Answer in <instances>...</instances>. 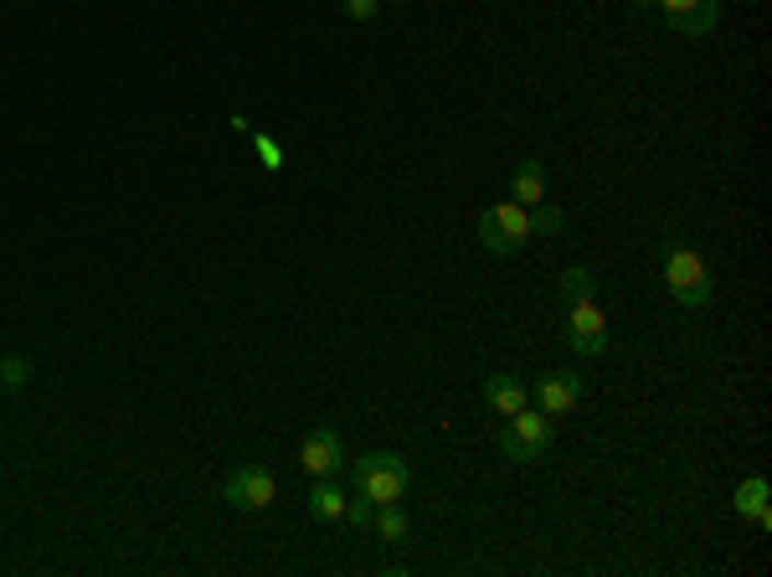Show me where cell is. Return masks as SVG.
<instances>
[{"mask_svg": "<svg viewBox=\"0 0 772 577\" xmlns=\"http://www.w3.org/2000/svg\"><path fill=\"white\" fill-rule=\"evenodd\" d=\"M665 288H670L674 305H685V309H705L711 305V294H716L711 263L680 238L665 242Z\"/></svg>", "mask_w": 772, "mask_h": 577, "instance_id": "cell-1", "label": "cell"}, {"mask_svg": "<svg viewBox=\"0 0 772 577\" xmlns=\"http://www.w3.org/2000/svg\"><path fill=\"white\" fill-rule=\"evenodd\" d=\"M355 495H366L371 506H391V500H402L407 485H412V464H407L397 449H376V454H361L355 459Z\"/></svg>", "mask_w": 772, "mask_h": 577, "instance_id": "cell-2", "label": "cell"}, {"mask_svg": "<svg viewBox=\"0 0 772 577\" xmlns=\"http://www.w3.org/2000/svg\"><path fill=\"white\" fill-rule=\"evenodd\" d=\"M531 233H536V222H531V206H521V202L485 206V217H479V242L500 258L521 253L525 242H531Z\"/></svg>", "mask_w": 772, "mask_h": 577, "instance_id": "cell-3", "label": "cell"}, {"mask_svg": "<svg viewBox=\"0 0 772 577\" xmlns=\"http://www.w3.org/2000/svg\"><path fill=\"white\" fill-rule=\"evenodd\" d=\"M552 439H556V418L521 408L515 418H504V428H500V439H495V443H500L504 459H515V464H536V459L552 449Z\"/></svg>", "mask_w": 772, "mask_h": 577, "instance_id": "cell-4", "label": "cell"}, {"mask_svg": "<svg viewBox=\"0 0 772 577\" xmlns=\"http://www.w3.org/2000/svg\"><path fill=\"white\" fill-rule=\"evenodd\" d=\"M567 346L577 351V357H603L608 351V315L592 294L567 305Z\"/></svg>", "mask_w": 772, "mask_h": 577, "instance_id": "cell-5", "label": "cell"}, {"mask_svg": "<svg viewBox=\"0 0 772 577\" xmlns=\"http://www.w3.org/2000/svg\"><path fill=\"white\" fill-rule=\"evenodd\" d=\"M273 495H279V479H273V469H263V464H242V469H232L227 485H222V500L232 510H269Z\"/></svg>", "mask_w": 772, "mask_h": 577, "instance_id": "cell-6", "label": "cell"}, {"mask_svg": "<svg viewBox=\"0 0 772 577\" xmlns=\"http://www.w3.org/2000/svg\"><path fill=\"white\" fill-rule=\"evenodd\" d=\"M299 464L309 475H340V464H345V439H340L336 428H309L299 443Z\"/></svg>", "mask_w": 772, "mask_h": 577, "instance_id": "cell-7", "label": "cell"}, {"mask_svg": "<svg viewBox=\"0 0 772 577\" xmlns=\"http://www.w3.org/2000/svg\"><path fill=\"white\" fill-rule=\"evenodd\" d=\"M655 5L680 36H705L722 21V0H655Z\"/></svg>", "mask_w": 772, "mask_h": 577, "instance_id": "cell-8", "label": "cell"}, {"mask_svg": "<svg viewBox=\"0 0 772 577\" xmlns=\"http://www.w3.org/2000/svg\"><path fill=\"white\" fill-rule=\"evenodd\" d=\"M582 403V376L577 372H546L536 382V408L546 412V418H561V412H571Z\"/></svg>", "mask_w": 772, "mask_h": 577, "instance_id": "cell-9", "label": "cell"}, {"mask_svg": "<svg viewBox=\"0 0 772 577\" xmlns=\"http://www.w3.org/2000/svg\"><path fill=\"white\" fill-rule=\"evenodd\" d=\"M485 408L495 412V418H515L521 408H531V387L510 372H489L485 376Z\"/></svg>", "mask_w": 772, "mask_h": 577, "instance_id": "cell-10", "label": "cell"}, {"mask_svg": "<svg viewBox=\"0 0 772 577\" xmlns=\"http://www.w3.org/2000/svg\"><path fill=\"white\" fill-rule=\"evenodd\" d=\"M345 500H351V495H345V490L336 485V475H319V479H315V490H309V500H304V506H309V516H315V521L336 527L340 516H345Z\"/></svg>", "mask_w": 772, "mask_h": 577, "instance_id": "cell-11", "label": "cell"}, {"mask_svg": "<svg viewBox=\"0 0 772 577\" xmlns=\"http://www.w3.org/2000/svg\"><path fill=\"white\" fill-rule=\"evenodd\" d=\"M510 202H521V206H541L546 202V166L541 160H521L515 166V176H510Z\"/></svg>", "mask_w": 772, "mask_h": 577, "instance_id": "cell-12", "label": "cell"}, {"mask_svg": "<svg viewBox=\"0 0 772 577\" xmlns=\"http://www.w3.org/2000/svg\"><path fill=\"white\" fill-rule=\"evenodd\" d=\"M371 531H376V542L402 546V542H407V531H412V521H407L402 500H391V506H376V516H371Z\"/></svg>", "mask_w": 772, "mask_h": 577, "instance_id": "cell-13", "label": "cell"}, {"mask_svg": "<svg viewBox=\"0 0 772 577\" xmlns=\"http://www.w3.org/2000/svg\"><path fill=\"white\" fill-rule=\"evenodd\" d=\"M731 510H737V516H757V510H768V475L741 479L737 495H731Z\"/></svg>", "mask_w": 772, "mask_h": 577, "instance_id": "cell-14", "label": "cell"}, {"mask_svg": "<svg viewBox=\"0 0 772 577\" xmlns=\"http://www.w3.org/2000/svg\"><path fill=\"white\" fill-rule=\"evenodd\" d=\"M592 294V269H582V263H571L567 273H561V299H588Z\"/></svg>", "mask_w": 772, "mask_h": 577, "instance_id": "cell-15", "label": "cell"}, {"mask_svg": "<svg viewBox=\"0 0 772 577\" xmlns=\"http://www.w3.org/2000/svg\"><path fill=\"white\" fill-rule=\"evenodd\" d=\"M0 382L21 392L26 382H32V361H26V357H0Z\"/></svg>", "mask_w": 772, "mask_h": 577, "instance_id": "cell-16", "label": "cell"}, {"mask_svg": "<svg viewBox=\"0 0 772 577\" xmlns=\"http://www.w3.org/2000/svg\"><path fill=\"white\" fill-rule=\"evenodd\" d=\"M371 516H376V506H371L366 495H351V500H345V516H340V521H345V527H355V531H371Z\"/></svg>", "mask_w": 772, "mask_h": 577, "instance_id": "cell-17", "label": "cell"}, {"mask_svg": "<svg viewBox=\"0 0 772 577\" xmlns=\"http://www.w3.org/2000/svg\"><path fill=\"white\" fill-rule=\"evenodd\" d=\"M248 139H252V150H258V160H263V170H279V166H284V145H279V139L252 135V129H248Z\"/></svg>", "mask_w": 772, "mask_h": 577, "instance_id": "cell-18", "label": "cell"}, {"mask_svg": "<svg viewBox=\"0 0 772 577\" xmlns=\"http://www.w3.org/2000/svg\"><path fill=\"white\" fill-rule=\"evenodd\" d=\"M376 11H382V0H345V16L351 21H371Z\"/></svg>", "mask_w": 772, "mask_h": 577, "instance_id": "cell-19", "label": "cell"}, {"mask_svg": "<svg viewBox=\"0 0 772 577\" xmlns=\"http://www.w3.org/2000/svg\"><path fill=\"white\" fill-rule=\"evenodd\" d=\"M541 227V233H561V212H546V206H536V217H531Z\"/></svg>", "mask_w": 772, "mask_h": 577, "instance_id": "cell-20", "label": "cell"}, {"mask_svg": "<svg viewBox=\"0 0 772 577\" xmlns=\"http://www.w3.org/2000/svg\"><path fill=\"white\" fill-rule=\"evenodd\" d=\"M628 5H638V11H649V5H655V0H628Z\"/></svg>", "mask_w": 772, "mask_h": 577, "instance_id": "cell-21", "label": "cell"}, {"mask_svg": "<svg viewBox=\"0 0 772 577\" xmlns=\"http://www.w3.org/2000/svg\"><path fill=\"white\" fill-rule=\"evenodd\" d=\"M391 5H407V0H391Z\"/></svg>", "mask_w": 772, "mask_h": 577, "instance_id": "cell-22", "label": "cell"}]
</instances>
